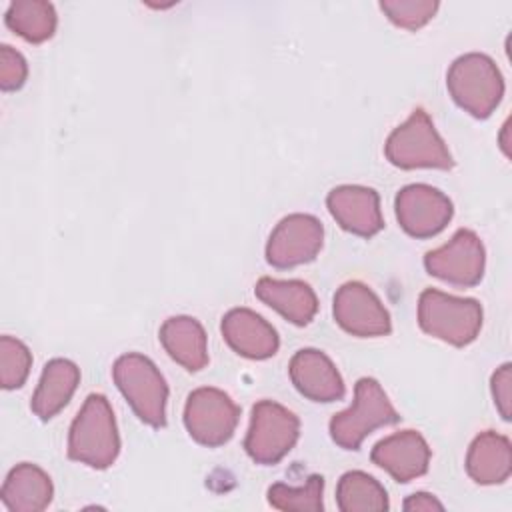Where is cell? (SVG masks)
<instances>
[{
  "label": "cell",
  "instance_id": "obj_1",
  "mask_svg": "<svg viewBox=\"0 0 512 512\" xmlns=\"http://www.w3.org/2000/svg\"><path fill=\"white\" fill-rule=\"evenodd\" d=\"M120 452V436L114 412L102 394H90L68 432V458L96 470L114 464Z\"/></svg>",
  "mask_w": 512,
  "mask_h": 512
},
{
  "label": "cell",
  "instance_id": "obj_2",
  "mask_svg": "<svg viewBox=\"0 0 512 512\" xmlns=\"http://www.w3.org/2000/svg\"><path fill=\"white\" fill-rule=\"evenodd\" d=\"M452 100L474 118H488L504 96V80L496 62L480 52L458 56L446 74Z\"/></svg>",
  "mask_w": 512,
  "mask_h": 512
},
{
  "label": "cell",
  "instance_id": "obj_3",
  "mask_svg": "<svg viewBox=\"0 0 512 512\" xmlns=\"http://www.w3.org/2000/svg\"><path fill=\"white\" fill-rule=\"evenodd\" d=\"M112 378L144 424L152 428L166 426L168 386L150 358L138 352L122 354L112 366Z\"/></svg>",
  "mask_w": 512,
  "mask_h": 512
},
{
  "label": "cell",
  "instance_id": "obj_4",
  "mask_svg": "<svg viewBox=\"0 0 512 512\" xmlns=\"http://www.w3.org/2000/svg\"><path fill=\"white\" fill-rule=\"evenodd\" d=\"M420 328L452 346L476 340L482 328V306L474 298H458L436 288H426L418 298Z\"/></svg>",
  "mask_w": 512,
  "mask_h": 512
},
{
  "label": "cell",
  "instance_id": "obj_5",
  "mask_svg": "<svg viewBox=\"0 0 512 512\" xmlns=\"http://www.w3.org/2000/svg\"><path fill=\"white\" fill-rule=\"evenodd\" d=\"M400 422V414L374 378H360L354 386V402L330 420V436L344 450H358L362 440L380 426Z\"/></svg>",
  "mask_w": 512,
  "mask_h": 512
},
{
  "label": "cell",
  "instance_id": "obj_6",
  "mask_svg": "<svg viewBox=\"0 0 512 512\" xmlns=\"http://www.w3.org/2000/svg\"><path fill=\"white\" fill-rule=\"evenodd\" d=\"M384 154L390 164L404 170H448L454 166L452 154L422 108H416L398 128L390 132L384 144Z\"/></svg>",
  "mask_w": 512,
  "mask_h": 512
},
{
  "label": "cell",
  "instance_id": "obj_7",
  "mask_svg": "<svg viewBox=\"0 0 512 512\" xmlns=\"http://www.w3.org/2000/svg\"><path fill=\"white\" fill-rule=\"evenodd\" d=\"M300 436V420L294 412L272 400H260L252 406L250 428L244 440L248 456L256 464L280 462Z\"/></svg>",
  "mask_w": 512,
  "mask_h": 512
},
{
  "label": "cell",
  "instance_id": "obj_8",
  "mask_svg": "<svg viewBox=\"0 0 512 512\" xmlns=\"http://www.w3.org/2000/svg\"><path fill=\"white\" fill-rule=\"evenodd\" d=\"M240 408L218 388H196L188 394L184 406V426L202 446L214 448L226 444L236 430Z\"/></svg>",
  "mask_w": 512,
  "mask_h": 512
},
{
  "label": "cell",
  "instance_id": "obj_9",
  "mask_svg": "<svg viewBox=\"0 0 512 512\" xmlns=\"http://www.w3.org/2000/svg\"><path fill=\"white\" fill-rule=\"evenodd\" d=\"M484 264V244L468 228L456 230V234L444 246L430 250L424 256V268L428 274L464 288L476 286L482 280Z\"/></svg>",
  "mask_w": 512,
  "mask_h": 512
},
{
  "label": "cell",
  "instance_id": "obj_10",
  "mask_svg": "<svg viewBox=\"0 0 512 512\" xmlns=\"http://www.w3.org/2000/svg\"><path fill=\"white\" fill-rule=\"evenodd\" d=\"M324 226L310 214H288L272 230L266 242V260L274 268H294L312 262L322 248Z\"/></svg>",
  "mask_w": 512,
  "mask_h": 512
},
{
  "label": "cell",
  "instance_id": "obj_11",
  "mask_svg": "<svg viewBox=\"0 0 512 512\" xmlns=\"http://www.w3.org/2000/svg\"><path fill=\"white\" fill-rule=\"evenodd\" d=\"M396 218L400 228L414 238H432L452 220L450 198L428 184H408L396 194Z\"/></svg>",
  "mask_w": 512,
  "mask_h": 512
},
{
  "label": "cell",
  "instance_id": "obj_12",
  "mask_svg": "<svg viewBox=\"0 0 512 512\" xmlns=\"http://www.w3.org/2000/svg\"><path fill=\"white\" fill-rule=\"evenodd\" d=\"M332 314L342 330L358 338L386 336L392 330L388 310L362 282H346L336 290Z\"/></svg>",
  "mask_w": 512,
  "mask_h": 512
},
{
  "label": "cell",
  "instance_id": "obj_13",
  "mask_svg": "<svg viewBox=\"0 0 512 512\" xmlns=\"http://www.w3.org/2000/svg\"><path fill=\"white\" fill-rule=\"evenodd\" d=\"M326 206L332 218L350 234L370 238L384 228L378 192L358 184H342L328 192Z\"/></svg>",
  "mask_w": 512,
  "mask_h": 512
},
{
  "label": "cell",
  "instance_id": "obj_14",
  "mask_svg": "<svg viewBox=\"0 0 512 512\" xmlns=\"http://www.w3.org/2000/svg\"><path fill=\"white\" fill-rule=\"evenodd\" d=\"M370 460L386 470L396 482H410L426 474L430 464V448L416 430L390 434L374 444Z\"/></svg>",
  "mask_w": 512,
  "mask_h": 512
},
{
  "label": "cell",
  "instance_id": "obj_15",
  "mask_svg": "<svg viewBox=\"0 0 512 512\" xmlns=\"http://www.w3.org/2000/svg\"><path fill=\"white\" fill-rule=\"evenodd\" d=\"M220 330L226 344L236 354L250 360H266L274 356L280 346L272 324L250 308H232L226 312Z\"/></svg>",
  "mask_w": 512,
  "mask_h": 512
},
{
  "label": "cell",
  "instance_id": "obj_16",
  "mask_svg": "<svg viewBox=\"0 0 512 512\" xmlns=\"http://www.w3.org/2000/svg\"><path fill=\"white\" fill-rule=\"evenodd\" d=\"M290 380L302 396L314 402H334L346 392L334 362L316 348H302L292 356Z\"/></svg>",
  "mask_w": 512,
  "mask_h": 512
},
{
  "label": "cell",
  "instance_id": "obj_17",
  "mask_svg": "<svg viewBox=\"0 0 512 512\" xmlns=\"http://www.w3.org/2000/svg\"><path fill=\"white\" fill-rule=\"evenodd\" d=\"M52 494L54 486L50 476L40 466L22 462L8 472L0 500L10 512H40L48 508Z\"/></svg>",
  "mask_w": 512,
  "mask_h": 512
},
{
  "label": "cell",
  "instance_id": "obj_18",
  "mask_svg": "<svg viewBox=\"0 0 512 512\" xmlns=\"http://www.w3.org/2000/svg\"><path fill=\"white\" fill-rule=\"evenodd\" d=\"M254 292L266 306L296 326H306L318 312V298L302 280H274L264 276L256 282Z\"/></svg>",
  "mask_w": 512,
  "mask_h": 512
},
{
  "label": "cell",
  "instance_id": "obj_19",
  "mask_svg": "<svg viewBox=\"0 0 512 512\" xmlns=\"http://www.w3.org/2000/svg\"><path fill=\"white\" fill-rule=\"evenodd\" d=\"M466 472L482 486L506 482L512 472L510 440L494 430L478 434L466 454Z\"/></svg>",
  "mask_w": 512,
  "mask_h": 512
},
{
  "label": "cell",
  "instance_id": "obj_20",
  "mask_svg": "<svg viewBox=\"0 0 512 512\" xmlns=\"http://www.w3.org/2000/svg\"><path fill=\"white\" fill-rule=\"evenodd\" d=\"M158 338L168 356L190 372L208 364V342L202 324L192 316H172L160 326Z\"/></svg>",
  "mask_w": 512,
  "mask_h": 512
},
{
  "label": "cell",
  "instance_id": "obj_21",
  "mask_svg": "<svg viewBox=\"0 0 512 512\" xmlns=\"http://www.w3.org/2000/svg\"><path fill=\"white\" fill-rule=\"evenodd\" d=\"M80 382V368L66 358L50 360L34 390L30 408L40 420L54 418L72 398Z\"/></svg>",
  "mask_w": 512,
  "mask_h": 512
},
{
  "label": "cell",
  "instance_id": "obj_22",
  "mask_svg": "<svg viewBox=\"0 0 512 512\" xmlns=\"http://www.w3.org/2000/svg\"><path fill=\"white\" fill-rule=\"evenodd\" d=\"M336 504L342 512H380L390 506L384 486L362 470H350L340 476Z\"/></svg>",
  "mask_w": 512,
  "mask_h": 512
},
{
  "label": "cell",
  "instance_id": "obj_23",
  "mask_svg": "<svg viewBox=\"0 0 512 512\" xmlns=\"http://www.w3.org/2000/svg\"><path fill=\"white\" fill-rule=\"evenodd\" d=\"M6 26L28 42H44L56 30V10L44 0H16L6 10Z\"/></svg>",
  "mask_w": 512,
  "mask_h": 512
},
{
  "label": "cell",
  "instance_id": "obj_24",
  "mask_svg": "<svg viewBox=\"0 0 512 512\" xmlns=\"http://www.w3.org/2000/svg\"><path fill=\"white\" fill-rule=\"evenodd\" d=\"M322 492L324 478L312 474L300 488H292L282 482L272 484L268 488V502L272 508L284 512H322Z\"/></svg>",
  "mask_w": 512,
  "mask_h": 512
},
{
  "label": "cell",
  "instance_id": "obj_25",
  "mask_svg": "<svg viewBox=\"0 0 512 512\" xmlns=\"http://www.w3.org/2000/svg\"><path fill=\"white\" fill-rule=\"evenodd\" d=\"M32 354L24 342L12 336L0 338V384L4 390L20 388L30 372Z\"/></svg>",
  "mask_w": 512,
  "mask_h": 512
},
{
  "label": "cell",
  "instance_id": "obj_26",
  "mask_svg": "<svg viewBox=\"0 0 512 512\" xmlns=\"http://www.w3.org/2000/svg\"><path fill=\"white\" fill-rule=\"evenodd\" d=\"M436 0H382L380 8L388 20L406 30L422 28L438 10Z\"/></svg>",
  "mask_w": 512,
  "mask_h": 512
},
{
  "label": "cell",
  "instance_id": "obj_27",
  "mask_svg": "<svg viewBox=\"0 0 512 512\" xmlns=\"http://www.w3.org/2000/svg\"><path fill=\"white\" fill-rule=\"evenodd\" d=\"M28 76V64L24 56L8 44L0 46V88L4 92L18 90Z\"/></svg>",
  "mask_w": 512,
  "mask_h": 512
},
{
  "label": "cell",
  "instance_id": "obj_28",
  "mask_svg": "<svg viewBox=\"0 0 512 512\" xmlns=\"http://www.w3.org/2000/svg\"><path fill=\"white\" fill-rule=\"evenodd\" d=\"M512 366L510 364H502L494 374H492V396H494V404L500 412V416L504 420H510V396H512Z\"/></svg>",
  "mask_w": 512,
  "mask_h": 512
},
{
  "label": "cell",
  "instance_id": "obj_29",
  "mask_svg": "<svg viewBox=\"0 0 512 512\" xmlns=\"http://www.w3.org/2000/svg\"><path fill=\"white\" fill-rule=\"evenodd\" d=\"M404 510L408 512H414V510H422V512H430V510H444L442 502L436 500L432 494L428 492H416V494H410L404 504H402Z\"/></svg>",
  "mask_w": 512,
  "mask_h": 512
}]
</instances>
